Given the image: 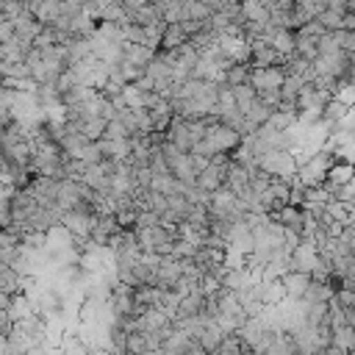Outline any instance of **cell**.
<instances>
[{"instance_id": "cell-1", "label": "cell", "mask_w": 355, "mask_h": 355, "mask_svg": "<svg viewBox=\"0 0 355 355\" xmlns=\"http://www.w3.org/2000/svg\"><path fill=\"white\" fill-rule=\"evenodd\" d=\"M3 183H6V158H3V144H0V191H3Z\"/></svg>"}]
</instances>
